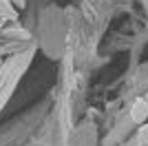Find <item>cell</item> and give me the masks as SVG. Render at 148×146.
Wrapping results in <instances>:
<instances>
[{
    "mask_svg": "<svg viewBox=\"0 0 148 146\" xmlns=\"http://www.w3.org/2000/svg\"><path fill=\"white\" fill-rule=\"evenodd\" d=\"M22 71H25V64H20L18 69H11V73L5 78V82L0 84V109L7 104V100L11 97L13 89H16V82L20 80V75H22Z\"/></svg>",
    "mask_w": 148,
    "mask_h": 146,
    "instance_id": "6da1fadb",
    "label": "cell"
},
{
    "mask_svg": "<svg viewBox=\"0 0 148 146\" xmlns=\"http://www.w3.org/2000/svg\"><path fill=\"white\" fill-rule=\"evenodd\" d=\"M130 117H133V122L135 124H146L148 120V104L144 102V100H135V104L130 106Z\"/></svg>",
    "mask_w": 148,
    "mask_h": 146,
    "instance_id": "7a4b0ae2",
    "label": "cell"
},
{
    "mask_svg": "<svg viewBox=\"0 0 148 146\" xmlns=\"http://www.w3.org/2000/svg\"><path fill=\"white\" fill-rule=\"evenodd\" d=\"M0 18H7V20L18 18V11H16V7L11 5V0H0Z\"/></svg>",
    "mask_w": 148,
    "mask_h": 146,
    "instance_id": "3957f363",
    "label": "cell"
},
{
    "mask_svg": "<svg viewBox=\"0 0 148 146\" xmlns=\"http://www.w3.org/2000/svg\"><path fill=\"white\" fill-rule=\"evenodd\" d=\"M137 142L142 146H148V124H142L137 131Z\"/></svg>",
    "mask_w": 148,
    "mask_h": 146,
    "instance_id": "277c9868",
    "label": "cell"
},
{
    "mask_svg": "<svg viewBox=\"0 0 148 146\" xmlns=\"http://www.w3.org/2000/svg\"><path fill=\"white\" fill-rule=\"evenodd\" d=\"M11 5H13V7H20V9H22V7L27 5V0H11Z\"/></svg>",
    "mask_w": 148,
    "mask_h": 146,
    "instance_id": "5b68a950",
    "label": "cell"
},
{
    "mask_svg": "<svg viewBox=\"0 0 148 146\" xmlns=\"http://www.w3.org/2000/svg\"><path fill=\"white\" fill-rule=\"evenodd\" d=\"M144 102H146V104H148V95H146V97H144Z\"/></svg>",
    "mask_w": 148,
    "mask_h": 146,
    "instance_id": "8992f818",
    "label": "cell"
}]
</instances>
